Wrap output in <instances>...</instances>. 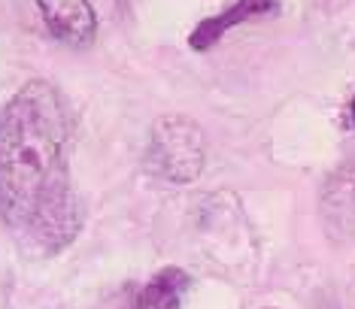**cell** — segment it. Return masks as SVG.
I'll use <instances>...</instances> for the list:
<instances>
[{
  "label": "cell",
  "instance_id": "obj_1",
  "mask_svg": "<svg viewBox=\"0 0 355 309\" xmlns=\"http://www.w3.org/2000/svg\"><path fill=\"white\" fill-rule=\"evenodd\" d=\"M67 149V103L52 82L31 79L0 109V218L28 255L52 258L83 231Z\"/></svg>",
  "mask_w": 355,
  "mask_h": 309
},
{
  "label": "cell",
  "instance_id": "obj_2",
  "mask_svg": "<svg viewBox=\"0 0 355 309\" xmlns=\"http://www.w3.org/2000/svg\"><path fill=\"white\" fill-rule=\"evenodd\" d=\"M207 161L204 131L185 116H161L149 131L146 167L164 182H195Z\"/></svg>",
  "mask_w": 355,
  "mask_h": 309
},
{
  "label": "cell",
  "instance_id": "obj_3",
  "mask_svg": "<svg viewBox=\"0 0 355 309\" xmlns=\"http://www.w3.org/2000/svg\"><path fill=\"white\" fill-rule=\"evenodd\" d=\"M49 34L64 46L85 48L98 37V15L88 0H37Z\"/></svg>",
  "mask_w": 355,
  "mask_h": 309
},
{
  "label": "cell",
  "instance_id": "obj_4",
  "mask_svg": "<svg viewBox=\"0 0 355 309\" xmlns=\"http://www.w3.org/2000/svg\"><path fill=\"white\" fill-rule=\"evenodd\" d=\"M277 10H279L277 0H237L231 10H225V12L198 24L195 34H191V48L200 52V48L216 46L225 37V30L234 28V24H243L246 19H261V15H270Z\"/></svg>",
  "mask_w": 355,
  "mask_h": 309
},
{
  "label": "cell",
  "instance_id": "obj_5",
  "mask_svg": "<svg viewBox=\"0 0 355 309\" xmlns=\"http://www.w3.org/2000/svg\"><path fill=\"white\" fill-rule=\"evenodd\" d=\"M189 291V273L180 267H164L149 279V285L143 288L137 306L140 309H180L182 294Z\"/></svg>",
  "mask_w": 355,
  "mask_h": 309
},
{
  "label": "cell",
  "instance_id": "obj_6",
  "mask_svg": "<svg viewBox=\"0 0 355 309\" xmlns=\"http://www.w3.org/2000/svg\"><path fill=\"white\" fill-rule=\"evenodd\" d=\"M349 116H352V125H355V100H352V107H349Z\"/></svg>",
  "mask_w": 355,
  "mask_h": 309
},
{
  "label": "cell",
  "instance_id": "obj_7",
  "mask_svg": "<svg viewBox=\"0 0 355 309\" xmlns=\"http://www.w3.org/2000/svg\"><path fill=\"white\" fill-rule=\"evenodd\" d=\"M134 309H140V306H134Z\"/></svg>",
  "mask_w": 355,
  "mask_h": 309
},
{
  "label": "cell",
  "instance_id": "obj_8",
  "mask_svg": "<svg viewBox=\"0 0 355 309\" xmlns=\"http://www.w3.org/2000/svg\"><path fill=\"white\" fill-rule=\"evenodd\" d=\"M268 309H270V306H268Z\"/></svg>",
  "mask_w": 355,
  "mask_h": 309
}]
</instances>
